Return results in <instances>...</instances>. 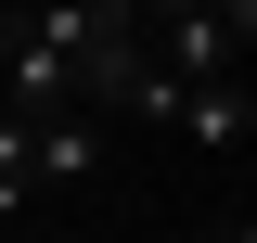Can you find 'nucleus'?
Returning a JSON list of instances; mask_svg holds the SVG:
<instances>
[{
    "label": "nucleus",
    "mask_w": 257,
    "mask_h": 243,
    "mask_svg": "<svg viewBox=\"0 0 257 243\" xmlns=\"http://www.w3.org/2000/svg\"><path fill=\"white\" fill-rule=\"evenodd\" d=\"M0 64H13V116H64V102H77V64H64L26 13H0Z\"/></svg>",
    "instance_id": "obj_1"
},
{
    "label": "nucleus",
    "mask_w": 257,
    "mask_h": 243,
    "mask_svg": "<svg viewBox=\"0 0 257 243\" xmlns=\"http://www.w3.org/2000/svg\"><path fill=\"white\" fill-rule=\"evenodd\" d=\"M103 141H116V128H103L90 102H64V116H26V154H39V192H52V180H90V166H103Z\"/></svg>",
    "instance_id": "obj_3"
},
{
    "label": "nucleus",
    "mask_w": 257,
    "mask_h": 243,
    "mask_svg": "<svg viewBox=\"0 0 257 243\" xmlns=\"http://www.w3.org/2000/svg\"><path fill=\"white\" fill-rule=\"evenodd\" d=\"M193 243H257V230H193Z\"/></svg>",
    "instance_id": "obj_6"
},
{
    "label": "nucleus",
    "mask_w": 257,
    "mask_h": 243,
    "mask_svg": "<svg viewBox=\"0 0 257 243\" xmlns=\"http://www.w3.org/2000/svg\"><path fill=\"white\" fill-rule=\"evenodd\" d=\"M167 128H180L193 154H244V141H257V102H244V77H193Z\"/></svg>",
    "instance_id": "obj_2"
},
{
    "label": "nucleus",
    "mask_w": 257,
    "mask_h": 243,
    "mask_svg": "<svg viewBox=\"0 0 257 243\" xmlns=\"http://www.w3.org/2000/svg\"><path fill=\"white\" fill-rule=\"evenodd\" d=\"M39 192V154H26V116H13V102H0V218L26 205Z\"/></svg>",
    "instance_id": "obj_4"
},
{
    "label": "nucleus",
    "mask_w": 257,
    "mask_h": 243,
    "mask_svg": "<svg viewBox=\"0 0 257 243\" xmlns=\"http://www.w3.org/2000/svg\"><path fill=\"white\" fill-rule=\"evenodd\" d=\"M142 13H231V26H257V0H142Z\"/></svg>",
    "instance_id": "obj_5"
}]
</instances>
